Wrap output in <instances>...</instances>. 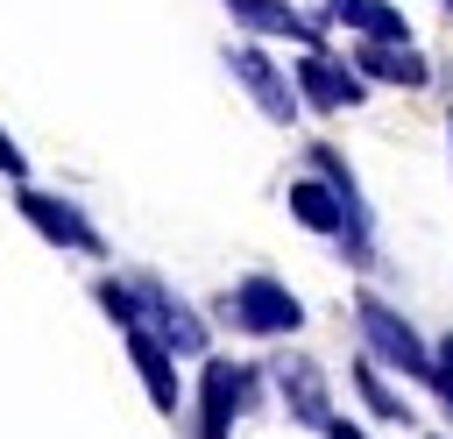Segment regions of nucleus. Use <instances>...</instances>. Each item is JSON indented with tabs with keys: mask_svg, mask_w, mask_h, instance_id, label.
I'll return each mask as SVG.
<instances>
[{
	"mask_svg": "<svg viewBox=\"0 0 453 439\" xmlns=\"http://www.w3.org/2000/svg\"><path fill=\"white\" fill-rule=\"evenodd\" d=\"M276 389H283V411L304 432H326L333 425V389H326V368L311 354H276Z\"/></svg>",
	"mask_w": 453,
	"mask_h": 439,
	"instance_id": "obj_8",
	"label": "nucleus"
},
{
	"mask_svg": "<svg viewBox=\"0 0 453 439\" xmlns=\"http://www.w3.org/2000/svg\"><path fill=\"white\" fill-rule=\"evenodd\" d=\"M326 439H368V432H361V425H347V418L333 411V425H326Z\"/></svg>",
	"mask_w": 453,
	"mask_h": 439,
	"instance_id": "obj_16",
	"label": "nucleus"
},
{
	"mask_svg": "<svg viewBox=\"0 0 453 439\" xmlns=\"http://www.w3.org/2000/svg\"><path fill=\"white\" fill-rule=\"evenodd\" d=\"M255 368L226 361V354H205L198 368V439H234V418L255 411Z\"/></svg>",
	"mask_w": 453,
	"mask_h": 439,
	"instance_id": "obj_4",
	"label": "nucleus"
},
{
	"mask_svg": "<svg viewBox=\"0 0 453 439\" xmlns=\"http://www.w3.org/2000/svg\"><path fill=\"white\" fill-rule=\"evenodd\" d=\"M290 78H297L304 106H319V113H354V106H361V71H347V64L326 57V50H304Z\"/></svg>",
	"mask_w": 453,
	"mask_h": 439,
	"instance_id": "obj_9",
	"label": "nucleus"
},
{
	"mask_svg": "<svg viewBox=\"0 0 453 439\" xmlns=\"http://www.w3.org/2000/svg\"><path fill=\"white\" fill-rule=\"evenodd\" d=\"M432 389H439V404L453 411V333L439 340V368H432Z\"/></svg>",
	"mask_w": 453,
	"mask_h": 439,
	"instance_id": "obj_15",
	"label": "nucleus"
},
{
	"mask_svg": "<svg viewBox=\"0 0 453 439\" xmlns=\"http://www.w3.org/2000/svg\"><path fill=\"white\" fill-rule=\"evenodd\" d=\"M319 21L347 28V35H368V42H411V21L389 7V0H326Z\"/></svg>",
	"mask_w": 453,
	"mask_h": 439,
	"instance_id": "obj_11",
	"label": "nucleus"
},
{
	"mask_svg": "<svg viewBox=\"0 0 453 439\" xmlns=\"http://www.w3.org/2000/svg\"><path fill=\"white\" fill-rule=\"evenodd\" d=\"M219 319L234 326V333H255V340H290L297 326H304V304H297V290L290 283H276V276H241L226 297H219Z\"/></svg>",
	"mask_w": 453,
	"mask_h": 439,
	"instance_id": "obj_2",
	"label": "nucleus"
},
{
	"mask_svg": "<svg viewBox=\"0 0 453 439\" xmlns=\"http://www.w3.org/2000/svg\"><path fill=\"white\" fill-rule=\"evenodd\" d=\"M354 389H361V404H368L375 418H389V425H411V418H418V411H411V404L375 375V354H368V361H354Z\"/></svg>",
	"mask_w": 453,
	"mask_h": 439,
	"instance_id": "obj_13",
	"label": "nucleus"
},
{
	"mask_svg": "<svg viewBox=\"0 0 453 439\" xmlns=\"http://www.w3.org/2000/svg\"><path fill=\"white\" fill-rule=\"evenodd\" d=\"M226 71H234V85L262 106V120H276V127H290V120H297L304 92H297V78H290L262 42H234V50H226Z\"/></svg>",
	"mask_w": 453,
	"mask_h": 439,
	"instance_id": "obj_5",
	"label": "nucleus"
},
{
	"mask_svg": "<svg viewBox=\"0 0 453 439\" xmlns=\"http://www.w3.org/2000/svg\"><path fill=\"white\" fill-rule=\"evenodd\" d=\"M446 149H453V113H446Z\"/></svg>",
	"mask_w": 453,
	"mask_h": 439,
	"instance_id": "obj_17",
	"label": "nucleus"
},
{
	"mask_svg": "<svg viewBox=\"0 0 453 439\" xmlns=\"http://www.w3.org/2000/svg\"><path fill=\"white\" fill-rule=\"evenodd\" d=\"M354 71L375 78V85H411V92L432 78V64H425L411 42H368V35H361V50H354Z\"/></svg>",
	"mask_w": 453,
	"mask_h": 439,
	"instance_id": "obj_12",
	"label": "nucleus"
},
{
	"mask_svg": "<svg viewBox=\"0 0 453 439\" xmlns=\"http://www.w3.org/2000/svg\"><path fill=\"white\" fill-rule=\"evenodd\" d=\"M14 205H21V220H28L50 248L106 255V241H99V227H92V212H85V205H71V198H57V191H42V184H14Z\"/></svg>",
	"mask_w": 453,
	"mask_h": 439,
	"instance_id": "obj_6",
	"label": "nucleus"
},
{
	"mask_svg": "<svg viewBox=\"0 0 453 439\" xmlns=\"http://www.w3.org/2000/svg\"><path fill=\"white\" fill-rule=\"evenodd\" d=\"M446 7H453V0H446Z\"/></svg>",
	"mask_w": 453,
	"mask_h": 439,
	"instance_id": "obj_18",
	"label": "nucleus"
},
{
	"mask_svg": "<svg viewBox=\"0 0 453 439\" xmlns=\"http://www.w3.org/2000/svg\"><path fill=\"white\" fill-rule=\"evenodd\" d=\"M226 14H234L248 35H276V42L319 50V21H311V14H297L290 0H226Z\"/></svg>",
	"mask_w": 453,
	"mask_h": 439,
	"instance_id": "obj_10",
	"label": "nucleus"
},
{
	"mask_svg": "<svg viewBox=\"0 0 453 439\" xmlns=\"http://www.w3.org/2000/svg\"><path fill=\"white\" fill-rule=\"evenodd\" d=\"M120 340H127V361H134V375H142L149 404L177 418V411H184V389H177V347H170L156 326H142V319H127V326H120Z\"/></svg>",
	"mask_w": 453,
	"mask_h": 439,
	"instance_id": "obj_7",
	"label": "nucleus"
},
{
	"mask_svg": "<svg viewBox=\"0 0 453 439\" xmlns=\"http://www.w3.org/2000/svg\"><path fill=\"white\" fill-rule=\"evenodd\" d=\"M127 283H134V319H142V326H156V333L177 347V361H205V354H212V326H205V319H198V312H191L163 276H149V269H142V276H127ZM120 326H127V319H120Z\"/></svg>",
	"mask_w": 453,
	"mask_h": 439,
	"instance_id": "obj_3",
	"label": "nucleus"
},
{
	"mask_svg": "<svg viewBox=\"0 0 453 439\" xmlns=\"http://www.w3.org/2000/svg\"><path fill=\"white\" fill-rule=\"evenodd\" d=\"M0 177H7V184H28V156H21V142H14L7 127H0Z\"/></svg>",
	"mask_w": 453,
	"mask_h": 439,
	"instance_id": "obj_14",
	"label": "nucleus"
},
{
	"mask_svg": "<svg viewBox=\"0 0 453 439\" xmlns=\"http://www.w3.org/2000/svg\"><path fill=\"white\" fill-rule=\"evenodd\" d=\"M354 326H361V347L375 354V368H396V375H411V382H432L439 347H425L418 326H411L396 304H382L375 290H361V297H354Z\"/></svg>",
	"mask_w": 453,
	"mask_h": 439,
	"instance_id": "obj_1",
	"label": "nucleus"
}]
</instances>
